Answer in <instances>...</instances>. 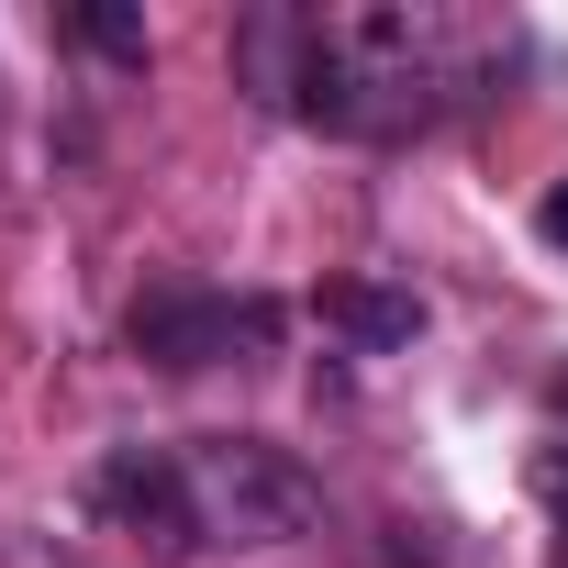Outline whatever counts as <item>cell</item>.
Here are the masks:
<instances>
[{"instance_id": "3957f363", "label": "cell", "mask_w": 568, "mask_h": 568, "mask_svg": "<svg viewBox=\"0 0 568 568\" xmlns=\"http://www.w3.org/2000/svg\"><path fill=\"white\" fill-rule=\"evenodd\" d=\"M123 346H134L156 379L256 368V357L278 346V302L223 291V278H145V291H134V313H123Z\"/></svg>"}, {"instance_id": "ba28073f", "label": "cell", "mask_w": 568, "mask_h": 568, "mask_svg": "<svg viewBox=\"0 0 568 568\" xmlns=\"http://www.w3.org/2000/svg\"><path fill=\"white\" fill-rule=\"evenodd\" d=\"M535 234H546V245H557V256H568V179H557V190H546V201H535Z\"/></svg>"}, {"instance_id": "277c9868", "label": "cell", "mask_w": 568, "mask_h": 568, "mask_svg": "<svg viewBox=\"0 0 568 568\" xmlns=\"http://www.w3.org/2000/svg\"><path fill=\"white\" fill-rule=\"evenodd\" d=\"M90 513L123 524V535L156 546V557H201V546H190V513H179V446H112V457L90 468Z\"/></svg>"}, {"instance_id": "8992f818", "label": "cell", "mask_w": 568, "mask_h": 568, "mask_svg": "<svg viewBox=\"0 0 568 568\" xmlns=\"http://www.w3.org/2000/svg\"><path fill=\"white\" fill-rule=\"evenodd\" d=\"M79 45H101V57L134 68V57H145V23H134V12H79Z\"/></svg>"}, {"instance_id": "7a4b0ae2", "label": "cell", "mask_w": 568, "mask_h": 568, "mask_svg": "<svg viewBox=\"0 0 568 568\" xmlns=\"http://www.w3.org/2000/svg\"><path fill=\"white\" fill-rule=\"evenodd\" d=\"M179 513H190V546H291V535H313L324 490L267 435H190L179 446Z\"/></svg>"}, {"instance_id": "52a82bcc", "label": "cell", "mask_w": 568, "mask_h": 568, "mask_svg": "<svg viewBox=\"0 0 568 568\" xmlns=\"http://www.w3.org/2000/svg\"><path fill=\"white\" fill-rule=\"evenodd\" d=\"M535 490H546V513H557V546H568V435L535 457Z\"/></svg>"}, {"instance_id": "6da1fadb", "label": "cell", "mask_w": 568, "mask_h": 568, "mask_svg": "<svg viewBox=\"0 0 568 568\" xmlns=\"http://www.w3.org/2000/svg\"><path fill=\"white\" fill-rule=\"evenodd\" d=\"M234 68L267 112L324 134H413L435 123V90H457V23L446 12H245Z\"/></svg>"}, {"instance_id": "5b68a950", "label": "cell", "mask_w": 568, "mask_h": 568, "mask_svg": "<svg viewBox=\"0 0 568 568\" xmlns=\"http://www.w3.org/2000/svg\"><path fill=\"white\" fill-rule=\"evenodd\" d=\"M324 324L357 346V357H390L424 335V302L402 291V278H324Z\"/></svg>"}]
</instances>
